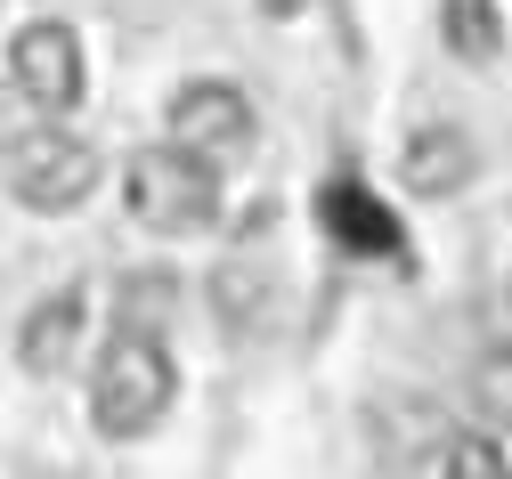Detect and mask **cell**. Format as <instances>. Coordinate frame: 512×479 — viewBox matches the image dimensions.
I'll return each mask as SVG.
<instances>
[{"mask_svg": "<svg viewBox=\"0 0 512 479\" xmlns=\"http://www.w3.org/2000/svg\"><path fill=\"white\" fill-rule=\"evenodd\" d=\"M179 398V366L171 350L147 333V325H122L106 350H98V374H90V423L106 439H147Z\"/></svg>", "mask_w": 512, "mask_h": 479, "instance_id": "1", "label": "cell"}, {"mask_svg": "<svg viewBox=\"0 0 512 479\" xmlns=\"http://www.w3.org/2000/svg\"><path fill=\"white\" fill-rule=\"evenodd\" d=\"M122 195H131V220L155 228V236H204L220 220V163L187 155L179 139L171 147H147L122 171Z\"/></svg>", "mask_w": 512, "mask_h": 479, "instance_id": "2", "label": "cell"}, {"mask_svg": "<svg viewBox=\"0 0 512 479\" xmlns=\"http://www.w3.org/2000/svg\"><path fill=\"white\" fill-rule=\"evenodd\" d=\"M9 187L25 212H74V203H90L98 187V147L90 139H66V130H25V147L9 155Z\"/></svg>", "mask_w": 512, "mask_h": 479, "instance_id": "3", "label": "cell"}, {"mask_svg": "<svg viewBox=\"0 0 512 479\" xmlns=\"http://www.w3.org/2000/svg\"><path fill=\"white\" fill-rule=\"evenodd\" d=\"M9 90H17L33 114H74L82 90H90V74H82V33L57 25V17L25 25V33L9 41Z\"/></svg>", "mask_w": 512, "mask_h": 479, "instance_id": "4", "label": "cell"}, {"mask_svg": "<svg viewBox=\"0 0 512 479\" xmlns=\"http://www.w3.org/2000/svg\"><path fill=\"white\" fill-rule=\"evenodd\" d=\"M171 139H179L187 155H204V163L252 155V106H244V90H228V82H187V90L171 98Z\"/></svg>", "mask_w": 512, "mask_h": 479, "instance_id": "5", "label": "cell"}, {"mask_svg": "<svg viewBox=\"0 0 512 479\" xmlns=\"http://www.w3.org/2000/svg\"><path fill=\"white\" fill-rule=\"evenodd\" d=\"M317 220H326V236H334L342 252H358V260H399V252H407L399 220L382 212V195H374L366 179H350V171L317 187Z\"/></svg>", "mask_w": 512, "mask_h": 479, "instance_id": "6", "label": "cell"}, {"mask_svg": "<svg viewBox=\"0 0 512 479\" xmlns=\"http://www.w3.org/2000/svg\"><path fill=\"white\" fill-rule=\"evenodd\" d=\"M399 171H407L415 195H456L472 179V139H464V130H447V122H423L415 139H407V155H399Z\"/></svg>", "mask_w": 512, "mask_h": 479, "instance_id": "7", "label": "cell"}, {"mask_svg": "<svg viewBox=\"0 0 512 479\" xmlns=\"http://www.w3.org/2000/svg\"><path fill=\"white\" fill-rule=\"evenodd\" d=\"M74 341H82V293H49L17 333V358H25V374H66Z\"/></svg>", "mask_w": 512, "mask_h": 479, "instance_id": "8", "label": "cell"}, {"mask_svg": "<svg viewBox=\"0 0 512 479\" xmlns=\"http://www.w3.org/2000/svg\"><path fill=\"white\" fill-rule=\"evenodd\" d=\"M439 41L456 49L464 65H496V49H504L496 0H439Z\"/></svg>", "mask_w": 512, "mask_h": 479, "instance_id": "9", "label": "cell"}, {"mask_svg": "<svg viewBox=\"0 0 512 479\" xmlns=\"http://www.w3.org/2000/svg\"><path fill=\"white\" fill-rule=\"evenodd\" d=\"M447 479H512V463L496 455V439L464 431V439H447Z\"/></svg>", "mask_w": 512, "mask_h": 479, "instance_id": "10", "label": "cell"}, {"mask_svg": "<svg viewBox=\"0 0 512 479\" xmlns=\"http://www.w3.org/2000/svg\"><path fill=\"white\" fill-rule=\"evenodd\" d=\"M480 398L496 406V415H512V350H496V358H480Z\"/></svg>", "mask_w": 512, "mask_h": 479, "instance_id": "11", "label": "cell"}, {"mask_svg": "<svg viewBox=\"0 0 512 479\" xmlns=\"http://www.w3.org/2000/svg\"><path fill=\"white\" fill-rule=\"evenodd\" d=\"M17 147H25V98L9 90V98H0V163H9Z\"/></svg>", "mask_w": 512, "mask_h": 479, "instance_id": "12", "label": "cell"}, {"mask_svg": "<svg viewBox=\"0 0 512 479\" xmlns=\"http://www.w3.org/2000/svg\"><path fill=\"white\" fill-rule=\"evenodd\" d=\"M252 9H261V17H301L309 0H252Z\"/></svg>", "mask_w": 512, "mask_h": 479, "instance_id": "13", "label": "cell"}]
</instances>
